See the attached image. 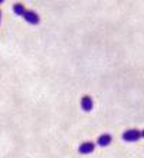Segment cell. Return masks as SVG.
<instances>
[{
	"label": "cell",
	"mask_w": 144,
	"mask_h": 158,
	"mask_svg": "<svg viewBox=\"0 0 144 158\" xmlns=\"http://www.w3.org/2000/svg\"><path fill=\"white\" fill-rule=\"evenodd\" d=\"M121 138H123V141H125V142H136L141 138V131H138V129H136V128L127 129V131L123 132Z\"/></svg>",
	"instance_id": "6da1fadb"
},
{
	"label": "cell",
	"mask_w": 144,
	"mask_h": 158,
	"mask_svg": "<svg viewBox=\"0 0 144 158\" xmlns=\"http://www.w3.org/2000/svg\"><path fill=\"white\" fill-rule=\"evenodd\" d=\"M94 150H95L94 142L92 141H85V142H82V144L79 145L78 152L79 154H82V155H88V154H91V152H94Z\"/></svg>",
	"instance_id": "7a4b0ae2"
},
{
	"label": "cell",
	"mask_w": 144,
	"mask_h": 158,
	"mask_svg": "<svg viewBox=\"0 0 144 158\" xmlns=\"http://www.w3.org/2000/svg\"><path fill=\"white\" fill-rule=\"evenodd\" d=\"M23 19H25L28 23H30V25H37V23L41 22L39 15H37L36 12H33V10H26V12L23 13Z\"/></svg>",
	"instance_id": "3957f363"
},
{
	"label": "cell",
	"mask_w": 144,
	"mask_h": 158,
	"mask_svg": "<svg viewBox=\"0 0 144 158\" xmlns=\"http://www.w3.org/2000/svg\"><path fill=\"white\" fill-rule=\"evenodd\" d=\"M81 108H82L85 112L92 111V108H94V101H92V98H91L89 95L82 96V99H81Z\"/></svg>",
	"instance_id": "277c9868"
},
{
	"label": "cell",
	"mask_w": 144,
	"mask_h": 158,
	"mask_svg": "<svg viewBox=\"0 0 144 158\" xmlns=\"http://www.w3.org/2000/svg\"><path fill=\"white\" fill-rule=\"evenodd\" d=\"M111 142H112V137L110 134H103V135H99L98 139H97V144H98L99 147H108Z\"/></svg>",
	"instance_id": "5b68a950"
},
{
	"label": "cell",
	"mask_w": 144,
	"mask_h": 158,
	"mask_svg": "<svg viewBox=\"0 0 144 158\" xmlns=\"http://www.w3.org/2000/svg\"><path fill=\"white\" fill-rule=\"evenodd\" d=\"M13 12L16 13L17 16H23V13L26 12L25 6H23V3H16L15 6H13Z\"/></svg>",
	"instance_id": "8992f818"
},
{
	"label": "cell",
	"mask_w": 144,
	"mask_h": 158,
	"mask_svg": "<svg viewBox=\"0 0 144 158\" xmlns=\"http://www.w3.org/2000/svg\"><path fill=\"white\" fill-rule=\"evenodd\" d=\"M141 137L144 138V129H143V131H141Z\"/></svg>",
	"instance_id": "52a82bcc"
},
{
	"label": "cell",
	"mask_w": 144,
	"mask_h": 158,
	"mask_svg": "<svg viewBox=\"0 0 144 158\" xmlns=\"http://www.w3.org/2000/svg\"><path fill=\"white\" fill-rule=\"evenodd\" d=\"M0 3H3V2H2V0H0Z\"/></svg>",
	"instance_id": "ba28073f"
},
{
	"label": "cell",
	"mask_w": 144,
	"mask_h": 158,
	"mask_svg": "<svg viewBox=\"0 0 144 158\" xmlns=\"http://www.w3.org/2000/svg\"><path fill=\"white\" fill-rule=\"evenodd\" d=\"M0 17H2V13H0Z\"/></svg>",
	"instance_id": "9c48e42d"
}]
</instances>
